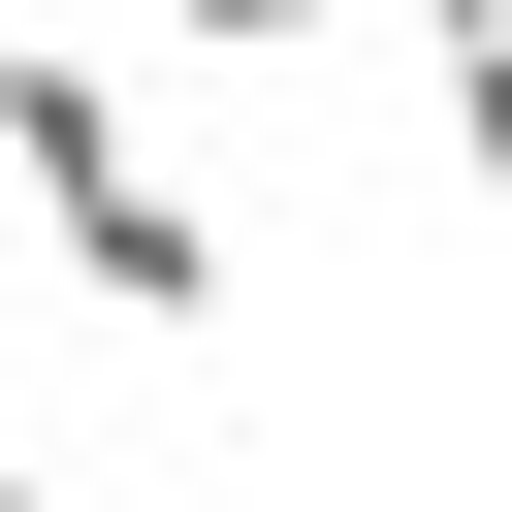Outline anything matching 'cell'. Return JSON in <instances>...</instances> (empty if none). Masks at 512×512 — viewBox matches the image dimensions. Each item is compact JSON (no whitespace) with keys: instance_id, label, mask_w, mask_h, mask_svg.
I'll use <instances>...</instances> for the list:
<instances>
[{"instance_id":"cell-5","label":"cell","mask_w":512,"mask_h":512,"mask_svg":"<svg viewBox=\"0 0 512 512\" xmlns=\"http://www.w3.org/2000/svg\"><path fill=\"white\" fill-rule=\"evenodd\" d=\"M416 32H448V64H480V32H512V0H416Z\"/></svg>"},{"instance_id":"cell-1","label":"cell","mask_w":512,"mask_h":512,"mask_svg":"<svg viewBox=\"0 0 512 512\" xmlns=\"http://www.w3.org/2000/svg\"><path fill=\"white\" fill-rule=\"evenodd\" d=\"M64 288H96L128 352H192V320H224V224H192L160 160H128V192H64Z\"/></svg>"},{"instance_id":"cell-2","label":"cell","mask_w":512,"mask_h":512,"mask_svg":"<svg viewBox=\"0 0 512 512\" xmlns=\"http://www.w3.org/2000/svg\"><path fill=\"white\" fill-rule=\"evenodd\" d=\"M448 192H480V256H512V32L448 64Z\"/></svg>"},{"instance_id":"cell-4","label":"cell","mask_w":512,"mask_h":512,"mask_svg":"<svg viewBox=\"0 0 512 512\" xmlns=\"http://www.w3.org/2000/svg\"><path fill=\"white\" fill-rule=\"evenodd\" d=\"M0 96H32V64H0ZM0 224H32V128H0Z\"/></svg>"},{"instance_id":"cell-6","label":"cell","mask_w":512,"mask_h":512,"mask_svg":"<svg viewBox=\"0 0 512 512\" xmlns=\"http://www.w3.org/2000/svg\"><path fill=\"white\" fill-rule=\"evenodd\" d=\"M0 512H96V480H0Z\"/></svg>"},{"instance_id":"cell-3","label":"cell","mask_w":512,"mask_h":512,"mask_svg":"<svg viewBox=\"0 0 512 512\" xmlns=\"http://www.w3.org/2000/svg\"><path fill=\"white\" fill-rule=\"evenodd\" d=\"M160 32H224V64H288V32H352V0H160Z\"/></svg>"}]
</instances>
